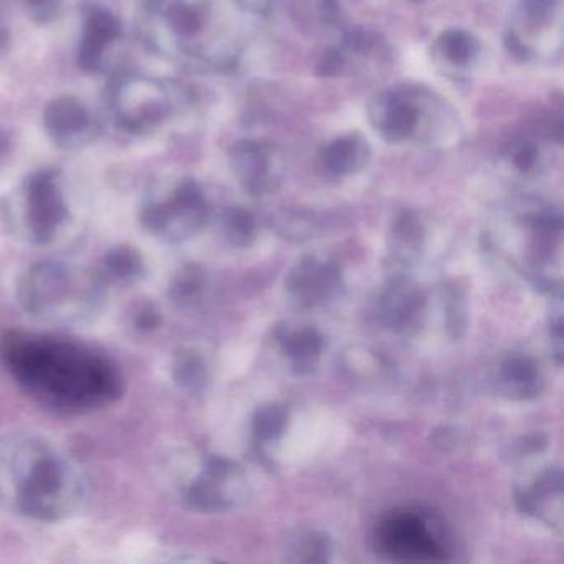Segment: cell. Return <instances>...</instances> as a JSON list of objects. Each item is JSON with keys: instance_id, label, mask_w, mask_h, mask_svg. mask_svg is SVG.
Returning a JSON list of instances; mask_svg holds the SVG:
<instances>
[{"instance_id": "6", "label": "cell", "mask_w": 564, "mask_h": 564, "mask_svg": "<svg viewBox=\"0 0 564 564\" xmlns=\"http://www.w3.org/2000/svg\"><path fill=\"white\" fill-rule=\"evenodd\" d=\"M24 209L19 236L34 246H47L57 239L68 220V207L54 173L34 174L24 187Z\"/></svg>"}, {"instance_id": "33", "label": "cell", "mask_w": 564, "mask_h": 564, "mask_svg": "<svg viewBox=\"0 0 564 564\" xmlns=\"http://www.w3.org/2000/svg\"><path fill=\"white\" fill-rule=\"evenodd\" d=\"M505 45H507L508 51H510L514 58H520V61H528L530 58V48L513 32H508L507 37H505Z\"/></svg>"}, {"instance_id": "10", "label": "cell", "mask_w": 564, "mask_h": 564, "mask_svg": "<svg viewBox=\"0 0 564 564\" xmlns=\"http://www.w3.org/2000/svg\"><path fill=\"white\" fill-rule=\"evenodd\" d=\"M425 299L421 289L404 275L389 280L378 300V318L384 328L409 335L421 325Z\"/></svg>"}, {"instance_id": "16", "label": "cell", "mask_w": 564, "mask_h": 564, "mask_svg": "<svg viewBox=\"0 0 564 564\" xmlns=\"http://www.w3.org/2000/svg\"><path fill=\"white\" fill-rule=\"evenodd\" d=\"M544 388L540 365L530 356L513 355L501 362L498 369V389L514 401L536 398Z\"/></svg>"}, {"instance_id": "22", "label": "cell", "mask_w": 564, "mask_h": 564, "mask_svg": "<svg viewBox=\"0 0 564 564\" xmlns=\"http://www.w3.org/2000/svg\"><path fill=\"white\" fill-rule=\"evenodd\" d=\"M207 289L206 270L196 263L183 267L174 275L170 286V299L180 308L189 310L203 302Z\"/></svg>"}, {"instance_id": "23", "label": "cell", "mask_w": 564, "mask_h": 564, "mask_svg": "<svg viewBox=\"0 0 564 564\" xmlns=\"http://www.w3.org/2000/svg\"><path fill=\"white\" fill-rule=\"evenodd\" d=\"M289 409L279 402L260 405L252 419V431L259 444L279 441L289 427Z\"/></svg>"}, {"instance_id": "4", "label": "cell", "mask_w": 564, "mask_h": 564, "mask_svg": "<svg viewBox=\"0 0 564 564\" xmlns=\"http://www.w3.org/2000/svg\"><path fill=\"white\" fill-rule=\"evenodd\" d=\"M372 543L378 554L395 563H444L452 556L444 521L421 508L395 510L382 518Z\"/></svg>"}, {"instance_id": "1", "label": "cell", "mask_w": 564, "mask_h": 564, "mask_svg": "<svg viewBox=\"0 0 564 564\" xmlns=\"http://www.w3.org/2000/svg\"><path fill=\"white\" fill-rule=\"evenodd\" d=\"M0 359L29 394L62 411H95L123 392L118 366L74 339L11 332L0 339Z\"/></svg>"}, {"instance_id": "17", "label": "cell", "mask_w": 564, "mask_h": 564, "mask_svg": "<svg viewBox=\"0 0 564 564\" xmlns=\"http://www.w3.org/2000/svg\"><path fill=\"white\" fill-rule=\"evenodd\" d=\"M425 242V227L417 213L405 210L392 223L389 232V259L395 267L408 269L421 257Z\"/></svg>"}, {"instance_id": "11", "label": "cell", "mask_w": 564, "mask_h": 564, "mask_svg": "<svg viewBox=\"0 0 564 564\" xmlns=\"http://www.w3.org/2000/svg\"><path fill=\"white\" fill-rule=\"evenodd\" d=\"M372 128L388 143H402L409 140L419 128V108L394 91H382L372 98L368 107Z\"/></svg>"}, {"instance_id": "5", "label": "cell", "mask_w": 564, "mask_h": 564, "mask_svg": "<svg viewBox=\"0 0 564 564\" xmlns=\"http://www.w3.org/2000/svg\"><path fill=\"white\" fill-rule=\"evenodd\" d=\"M209 220V204L199 184L183 180L163 196H151L141 210V223L148 232L167 243L189 240Z\"/></svg>"}, {"instance_id": "14", "label": "cell", "mask_w": 564, "mask_h": 564, "mask_svg": "<svg viewBox=\"0 0 564 564\" xmlns=\"http://www.w3.org/2000/svg\"><path fill=\"white\" fill-rule=\"evenodd\" d=\"M230 167L237 180L253 196H263L273 187L270 153L257 141H239L229 151Z\"/></svg>"}, {"instance_id": "20", "label": "cell", "mask_w": 564, "mask_h": 564, "mask_svg": "<svg viewBox=\"0 0 564 564\" xmlns=\"http://www.w3.org/2000/svg\"><path fill=\"white\" fill-rule=\"evenodd\" d=\"M100 273L107 283L138 282L144 275L143 257L133 247H113L105 256Z\"/></svg>"}, {"instance_id": "30", "label": "cell", "mask_w": 564, "mask_h": 564, "mask_svg": "<svg viewBox=\"0 0 564 564\" xmlns=\"http://www.w3.org/2000/svg\"><path fill=\"white\" fill-rule=\"evenodd\" d=\"M133 322L138 329L151 332V329H156L158 326H160V312L154 308V305L151 302L141 303V305H138L137 308H134Z\"/></svg>"}, {"instance_id": "19", "label": "cell", "mask_w": 564, "mask_h": 564, "mask_svg": "<svg viewBox=\"0 0 564 564\" xmlns=\"http://www.w3.org/2000/svg\"><path fill=\"white\" fill-rule=\"evenodd\" d=\"M369 156H371V150L368 141L359 134L338 138L326 144L322 151L323 164L335 176L358 173L368 164Z\"/></svg>"}, {"instance_id": "28", "label": "cell", "mask_w": 564, "mask_h": 564, "mask_svg": "<svg viewBox=\"0 0 564 564\" xmlns=\"http://www.w3.org/2000/svg\"><path fill=\"white\" fill-rule=\"evenodd\" d=\"M538 158H540V153H538V148L534 144L520 143L518 147L513 148L511 151V163L517 167L521 173H528V171L534 170L536 166Z\"/></svg>"}, {"instance_id": "25", "label": "cell", "mask_w": 564, "mask_h": 564, "mask_svg": "<svg viewBox=\"0 0 564 564\" xmlns=\"http://www.w3.org/2000/svg\"><path fill=\"white\" fill-rule=\"evenodd\" d=\"M438 52L454 67H467L478 54V42L470 32L460 29L445 31L438 39Z\"/></svg>"}, {"instance_id": "7", "label": "cell", "mask_w": 564, "mask_h": 564, "mask_svg": "<svg viewBox=\"0 0 564 564\" xmlns=\"http://www.w3.org/2000/svg\"><path fill=\"white\" fill-rule=\"evenodd\" d=\"M242 468L223 455L204 458L199 474L184 487L183 501L199 513H226L243 498Z\"/></svg>"}, {"instance_id": "12", "label": "cell", "mask_w": 564, "mask_h": 564, "mask_svg": "<svg viewBox=\"0 0 564 564\" xmlns=\"http://www.w3.org/2000/svg\"><path fill=\"white\" fill-rule=\"evenodd\" d=\"M121 35L118 19L107 9L94 8L85 15L84 35L78 47V64L85 72H98L105 52Z\"/></svg>"}, {"instance_id": "2", "label": "cell", "mask_w": 564, "mask_h": 564, "mask_svg": "<svg viewBox=\"0 0 564 564\" xmlns=\"http://www.w3.org/2000/svg\"><path fill=\"white\" fill-rule=\"evenodd\" d=\"M0 487L22 514L41 521L70 518L87 497L77 464L31 432H11L0 438Z\"/></svg>"}, {"instance_id": "8", "label": "cell", "mask_w": 564, "mask_h": 564, "mask_svg": "<svg viewBox=\"0 0 564 564\" xmlns=\"http://www.w3.org/2000/svg\"><path fill=\"white\" fill-rule=\"evenodd\" d=\"M286 292L299 308L313 310L329 305L341 295L343 275L333 260L303 257L286 276Z\"/></svg>"}, {"instance_id": "24", "label": "cell", "mask_w": 564, "mask_h": 564, "mask_svg": "<svg viewBox=\"0 0 564 564\" xmlns=\"http://www.w3.org/2000/svg\"><path fill=\"white\" fill-rule=\"evenodd\" d=\"M220 229L230 246L247 249L256 240V217L243 207H227L220 216Z\"/></svg>"}, {"instance_id": "34", "label": "cell", "mask_w": 564, "mask_h": 564, "mask_svg": "<svg viewBox=\"0 0 564 564\" xmlns=\"http://www.w3.org/2000/svg\"><path fill=\"white\" fill-rule=\"evenodd\" d=\"M29 4L34 6V8H45V6L51 4L54 0H28Z\"/></svg>"}, {"instance_id": "21", "label": "cell", "mask_w": 564, "mask_h": 564, "mask_svg": "<svg viewBox=\"0 0 564 564\" xmlns=\"http://www.w3.org/2000/svg\"><path fill=\"white\" fill-rule=\"evenodd\" d=\"M171 375H173L174 382L183 391L191 392V394L203 392L207 382H209V369H207L206 359L191 348L180 349L174 355Z\"/></svg>"}, {"instance_id": "13", "label": "cell", "mask_w": 564, "mask_h": 564, "mask_svg": "<svg viewBox=\"0 0 564 564\" xmlns=\"http://www.w3.org/2000/svg\"><path fill=\"white\" fill-rule=\"evenodd\" d=\"M275 338L296 376L316 371L326 345L325 336L318 329L313 326L283 325L276 328Z\"/></svg>"}, {"instance_id": "9", "label": "cell", "mask_w": 564, "mask_h": 564, "mask_svg": "<svg viewBox=\"0 0 564 564\" xmlns=\"http://www.w3.org/2000/svg\"><path fill=\"white\" fill-rule=\"evenodd\" d=\"M115 97L118 121L123 130L141 133L170 115V91L153 80H130L120 85Z\"/></svg>"}, {"instance_id": "18", "label": "cell", "mask_w": 564, "mask_h": 564, "mask_svg": "<svg viewBox=\"0 0 564 564\" xmlns=\"http://www.w3.org/2000/svg\"><path fill=\"white\" fill-rule=\"evenodd\" d=\"M563 498V474L560 468H547L534 480L533 487L517 491V507L521 513L540 518L547 524L560 527L551 514L550 500Z\"/></svg>"}, {"instance_id": "15", "label": "cell", "mask_w": 564, "mask_h": 564, "mask_svg": "<svg viewBox=\"0 0 564 564\" xmlns=\"http://www.w3.org/2000/svg\"><path fill=\"white\" fill-rule=\"evenodd\" d=\"M44 124L58 144L74 147L90 133L91 118L77 98L61 97L45 108Z\"/></svg>"}, {"instance_id": "35", "label": "cell", "mask_w": 564, "mask_h": 564, "mask_svg": "<svg viewBox=\"0 0 564 564\" xmlns=\"http://www.w3.org/2000/svg\"><path fill=\"white\" fill-rule=\"evenodd\" d=\"M534 2H536V4L544 6V8H547V6L554 4L556 0H534Z\"/></svg>"}, {"instance_id": "3", "label": "cell", "mask_w": 564, "mask_h": 564, "mask_svg": "<svg viewBox=\"0 0 564 564\" xmlns=\"http://www.w3.org/2000/svg\"><path fill=\"white\" fill-rule=\"evenodd\" d=\"M18 296L22 308L39 322L78 326L94 322L104 308L107 282L100 272L44 260L22 273Z\"/></svg>"}, {"instance_id": "31", "label": "cell", "mask_w": 564, "mask_h": 564, "mask_svg": "<svg viewBox=\"0 0 564 564\" xmlns=\"http://www.w3.org/2000/svg\"><path fill=\"white\" fill-rule=\"evenodd\" d=\"M563 316H561V306L556 313L551 315L550 322V341L553 349L554 361L557 365L563 362Z\"/></svg>"}, {"instance_id": "32", "label": "cell", "mask_w": 564, "mask_h": 564, "mask_svg": "<svg viewBox=\"0 0 564 564\" xmlns=\"http://www.w3.org/2000/svg\"><path fill=\"white\" fill-rule=\"evenodd\" d=\"M345 47L348 51L356 52V54H368L375 47V39L371 37L369 32L362 31V29H355L346 34Z\"/></svg>"}, {"instance_id": "26", "label": "cell", "mask_w": 564, "mask_h": 564, "mask_svg": "<svg viewBox=\"0 0 564 564\" xmlns=\"http://www.w3.org/2000/svg\"><path fill=\"white\" fill-rule=\"evenodd\" d=\"M286 561L290 563H328L332 554V540L319 531H308L290 546Z\"/></svg>"}, {"instance_id": "27", "label": "cell", "mask_w": 564, "mask_h": 564, "mask_svg": "<svg viewBox=\"0 0 564 564\" xmlns=\"http://www.w3.org/2000/svg\"><path fill=\"white\" fill-rule=\"evenodd\" d=\"M445 313H447V325L448 332H451L452 338H462L465 329H467V302H465L464 290L457 289V286H451L447 289V295H445Z\"/></svg>"}, {"instance_id": "29", "label": "cell", "mask_w": 564, "mask_h": 564, "mask_svg": "<svg viewBox=\"0 0 564 564\" xmlns=\"http://www.w3.org/2000/svg\"><path fill=\"white\" fill-rule=\"evenodd\" d=\"M345 64L346 61L341 52L336 51V48H329V51L322 55L318 64H316V75L323 78L336 77V75L341 74Z\"/></svg>"}]
</instances>
